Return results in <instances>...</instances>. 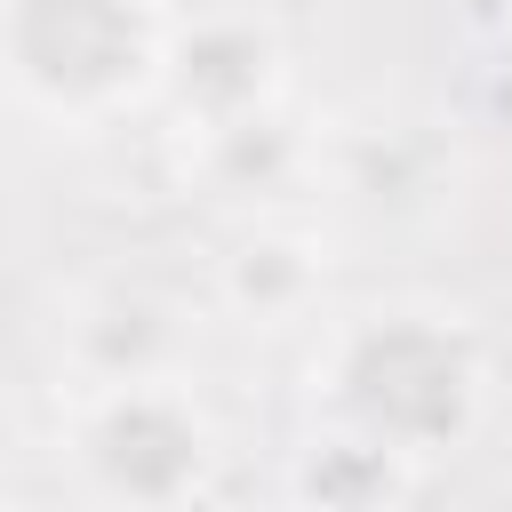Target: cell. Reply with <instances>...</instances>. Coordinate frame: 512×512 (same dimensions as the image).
I'll return each mask as SVG.
<instances>
[{
	"mask_svg": "<svg viewBox=\"0 0 512 512\" xmlns=\"http://www.w3.org/2000/svg\"><path fill=\"white\" fill-rule=\"evenodd\" d=\"M336 400L360 440H376L392 456H424V448L464 440V424L480 408V368L456 328H440L424 312H392L344 344Z\"/></svg>",
	"mask_w": 512,
	"mask_h": 512,
	"instance_id": "cell-1",
	"label": "cell"
},
{
	"mask_svg": "<svg viewBox=\"0 0 512 512\" xmlns=\"http://www.w3.org/2000/svg\"><path fill=\"white\" fill-rule=\"evenodd\" d=\"M0 64L24 96L56 112H104L160 64L152 0H8Z\"/></svg>",
	"mask_w": 512,
	"mask_h": 512,
	"instance_id": "cell-2",
	"label": "cell"
},
{
	"mask_svg": "<svg viewBox=\"0 0 512 512\" xmlns=\"http://www.w3.org/2000/svg\"><path fill=\"white\" fill-rule=\"evenodd\" d=\"M80 464L120 512H176L208 472V424L160 384H112L80 432Z\"/></svg>",
	"mask_w": 512,
	"mask_h": 512,
	"instance_id": "cell-3",
	"label": "cell"
},
{
	"mask_svg": "<svg viewBox=\"0 0 512 512\" xmlns=\"http://www.w3.org/2000/svg\"><path fill=\"white\" fill-rule=\"evenodd\" d=\"M264 88H272V48L248 24H208L176 56V96H184V112L216 120V136L240 128V120H256Z\"/></svg>",
	"mask_w": 512,
	"mask_h": 512,
	"instance_id": "cell-4",
	"label": "cell"
},
{
	"mask_svg": "<svg viewBox=\"0 0 512 512\" xmlns=\"http://www.w3.org/2000/svg\"><path fill=\"white\" fill-rule=\"evenodd\" d=\"M392 464H400L392 448L344 432V440H328V448L304 464V488H312L320 512H376V504L392 496Z\"/></svg>",
	"mask_w": 512,
	"mask_h": 512,
	"instance_id": "cell-5",
	"label": "cell"
},
{
	"mask_svg": "<svg viewBox=\"0 0 512 512\" xmlns=\"http://www.w3.org/2000/svg\"><path fill=\"white\" fill-rule=\"evenodd\" d=\"M296 280H304V264H296V248H280V240H264V248H240V256H232V296H240V304H256V312H272Z\"/></svg>",
	"mask_w": 512,
	"mask_h": 512,
	"instance_id": "cell-6",
	"label": "cell"
}]
</instances>
